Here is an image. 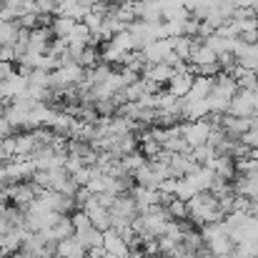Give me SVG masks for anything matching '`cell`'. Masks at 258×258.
<instances>
[{
    "label": "cell",
    "mask_w": 258,
    "mask_h": 258,
    "mask_svg": "<svg viewBox=\"0 0 258 258\" xmlns=\"http://www.w3.org/2000/svg\"><path fill=\"white\" fill-rule=\"evenodd\" d=\"M223 208H221V201L211 193V190H203L198 193L196 198L188 201V218L198 226H206V223H218L223 221Z\"/></svg>",
    "instance_id": "6da1fadb"
},
{
    "label": "cell",
    "mask_w": 258,
    "mask_h": 258,
    "mask_svg": "<svg viewBox=\"0 0 258 258\" xmlns=\"http://www.w3.org/2000/svg\"><path fill=\"white\" fill-rule=\"evenodd\" d=\"M71 218H73V226H76V238L86 246L88 251L103 246V231H98V228L90 223L86 211H78V213H73Z\"/></svg>",
    "instance_id": "7a4b0ae2"
},
{
    "label": "cell",
    "mask_w": 258,
    "mask_h": 258,
    "mask_svg": "<svg viewBox=\"0 0 258 258\" xmlns=\"http://www.w3.org/2000/svg\"><path fill=\"white\" fill-rule=\"evenodd\" d=\"M35 173V166L30 158H13L8 163L0 166V175L8 185H15V183H25L28 178H33Z\"/></svg>",
    "instance_id": "3957f363"
},
{
    "label": "cell",
    "mask_w": 258,
    "mask_h": 258,
    "mask_svg": "<svg viewBox=\"0 0 258 258\" xmlns=\"http://www.w3.org/2000/svg\"><path fill=\"white\" fill-rule=\"evenodd\" d=\"M213 133V125L208 120H185L180 125V136L185 138V143L193 148H201V146H208V138Z\"/></svg>",
    "instance_id": "277c9868"
},
{
    "label": "cell",
    "mask_w": 258,
    "mask_h": 258,
    "mask_svg": "<svg viewBox=\"0 0 258 258\" xmlns=\"http://www.w3.org/2000/svg\"><path fill=\"white\" fill-rule=\"evenodd\" d=\"M33 166L35 171H55V168H66L68 161V151H53V148H40L33 153Z\"/></svg>",
    "instance_id": "5b68a950"
},
{
    "label": "cell",
    "mask_w": 258,
    "mask_h": 258,
    "mask_svg": "<svg viewBox=\"0 0 258 258\" xmlns=\"http://www.w3.org/2000/svg\"><path fill=\"white\" fill-rule=\"evenodd\" d=\"M8 196H10V201H13L18 208L28 211V208L35 203V198L40 196V188H38L35 183H15V185L8 188Z\"/></svg>",
    "instance_id": "8992f818"
},
{
    "label": "cell",
    "mask_w": 258,
    "mask_h": 258,
    "mask_svg": "<svg viewBox=\"0 0 258 258\" xmlns=\"http://www.w3.org/2000/svg\"><path fill=\"white\" fill-rule=\"evenodd\" d=\"M83 211L88 213L90 223H93L98 231H108V228H113V216H110V211L103 208V206H98L95 196H90L86 203H83Z\"/></svg>",
    "instance_id": "52a82bcc"
},
{
    "label": "cell",
    "mask_w": 258,
    "mask_h": 258,
    "mask_svg": "<svg viewBox=\"0 0 258 258\" xmlns=\"http://www.w3.org/2000/svg\"><path fill=\"white\" fill-rule=\"evenodd\" d=\"M143 58L148 66H158V63H168L173 58V45H171V38L166 40H156L151 43L148 48H143Z\"/></svg>",
    "instance_id": "ba28073f"
},
{
    "label": "cell",
    "mask_w": 258,
    "mask_h": 258,
    "mask_svg": "<svg viewBox=\"0 0 258 258\" xmlns=\"http://www.w3.org/2000/svg\"><path fill=\"white\" fill-rule=\"evenodd\" d=\"M213 98H221V100H233L238 95V81L231 76V73H218L213 78Z\"/></svg>",
    "instance_id": "9c48e42d"
},
{
    "label": "cell",
    "mask_w": 258,
    "mask_h": 258,
    "mask_svg": "<svg viewBox=\"0 0 258 258\" xmlns=\"http://www.w3.org/2000/svg\"><path fill=\"white\" fill-rule=\"evenodd\" d=\"M221 128L226 131V136H228V138L241 141V138L251 131V118H238V115L226 113V115L221 118Z\"/></svg>",
    "instance_id": "30bf717a"
},
{
    "label": "cell",
    "mask_w": 258,
    "mask_h": 258,
    "mask_svg": "<svg viewBox=\"0 0 258 258\" xmlns=\"http://www.w3.org/2000/svg\"><path fill=\"white\" fill-rule=\"evenodd\" d=\"M233 55H236V60H238V68H243V71H256L258 73V43L256 45H248V43L238 40Z\"/></svg>",
    "instance_id": "8fae6325"
},
{
    "label": "cell",
    "mask_w": 258,
    "mask_h": 258,
    "mask_svg": "<svg viewBox=\"0 0 258 258\" xmlns=\"http://www.w3.org/2000/svg\"><path fill=\"white\" fill-rule=\"evenodd\" d=\"M103 248H105L108 253L118 256V258H128V253H131V246L120 238V233H118L115 228L103 231Z\"/></svg>",
    "instance_id": "7c38bea8"
},
{
    "label": "cell",
    "mask_w": 258,
    "mask_h": 258,
    "mask_svg": "<svg viewBox=\"0 0 258 258\" xmlns=\"http://www.w3.org/2000/svg\"><path fill=\"white\" fill-rule=\"evenodd\" d=\"M28 233H30L28 228H13V231H8L5 236H0V251H3L5 256L18 253V251L23 248V241H25Z\"/></svg>",
    "instance_id": "4fadbf2b"
},
{
    "label": "cell",
    "mask_w": 258,
    "mask_h": 258,
    "mask_svg": "<svg viewBox=\"0 0 258 258\" xmlns=\"http://www.w3.org/2000/svg\"><path fill=\"white\" fill-rule=\"evenodd\" d=\"M168 166H171L173 178H185V175H190V173L198 168V163L190 158V153H171Z\"/></svg>",
    "instance_id": "5bb4252c"
},
{
    "label": "cell",
    "mask_w": 258,
    "mask_h": 258,
    "mask_svg": "<svg viewBox=\"0 0 258 258\" xmlns=\"http://www.w3.org/2000/svg\"><path fill=\"white\" fill-rule=\"evenodd\" d=\"M213 63H218V55L206 45V43H196V48H193V53H190V66H193V76L198 73V68H206V66H213Z\"/></svg>",
    "instance_id": "9a60e30c"
},
{
    "label": "cell",
    "mask_w": 258,
    "mask_h": 258,
    "mask_svg": "<svg viewBox=\"0 0 258 258\" xmlns=\"http://www.w3.org/2000/svg\"><path fill=\"white\" fill-rule=\"evenodd\" d=\"M208 115H211L208 98H206V100L183 98V118H185V120H208Z\"/></svg>",
    "instance_id": "2e32d148"
},
{
    "label": "cell",
    "mask_w": 258,
    "mask_h": 258,
    "mask_svg": "<svg viewBox=\"0 0 258 258\" xmlns=\"http://www.w3.org/2000/svg\"><path fill=\"white\" fill-rule=\"evenodd\" d=\"M193 81H196V76H190V73H175L171 78V83H168V93H171L173 98H178V100H183V98H188L190 95V88H193Z\"/></svg>",
    "instance_id": "e0dca14e"
},
{
    "label": "cell",
    "mask_w": 258,
    "mask_h": 258,
    "mask_svg": "<svg viewBox=\"0 0 258 258\" xmlns=\"http://www.w3.org/2000/svg\"><path fill=\"white\" fill-rule=\"evenodd\" d=\"M76 123H78V118H73V115L66 113V110H58L55 118H53V123H50V131H53L55 136H60V138H71Z\"/></svg>",
    "instance_id": "ac0fdd59"
},
{
    "label": "cell",
    "mask_w": 258,
    "mask_h": 258,
    "mask_svg": "<svg viewBox=\"0 0 258 258\" xmlns=\"http://www.w3.org/2000/svg\"><path fill=\"white\" fill-rule=\"evenodd\" d=\"M173 76H175V71H173V66H168V63L148 66V68L143 71V78H146V81H153V83H158V86H168Z\"/></svg>",
    "instance_id": "d6986e66"
},
{
    "label": "cell",
    "mask_w": 258,
    "mask_h": 258,
    "mask_svg": "<svg viewBox=\"0 0 258 258\" xmlns=\"http://www.w3.org/2000/svg\"><path fill=\"white\" fill-rule=\"evenodd\" d=\"M0 90H3V95L8 98V100H15L18 95H23V93H28V78L25 76H20L18 71L0 86Z\"/></svg>",
    "instance_id": "ffe728a7"
},
{
    "label": "cell",
    "mask_w": 258,
    "mask_h": 258,
    "mask_svg": "<svg viewBox=\"0 0 258 258\" xmlns=\"http://www.w3.org/2000/svg\"><path fill=\"white\" fill-rule=\"evenodd\" d=\"M35 151H38V141H35L33 131L15 136V158H33Z\"/></svg>",
    "instance_id": "44dd1931"
},
{
    "label": "cell",
    "mask_w": 258,
    "mask_h": 258,
    "mask_svg": "<svg viewBox=\"0 0 258 258\" xmlns=\"http://www.w3.org/2000/svg\"><path fill=\"white\" fill-rule=\"evenodd\" d=\"M58 258H88V248L76 236H71L58 243Z\"/></svg>",
    "instance_id": "7402d4cb"
},
{
    "label": "cell",
    "mask_w": 258,
    "mask_h": 258,
    "mask_svg": "<svg viewBox=\"0 0 258 258\" xmlns=\"http://www.w3.org/2000/svg\"><path fill=\"white\" fill-rule=\"evenodd\" d=\"M133 178H136V183H138V185H146V188H153V190H161V185L166 183V180L156 173V168L151 166V161H148L141 171L136 173Z\"/></svg>",
    "instance_id": "603a6c76"
},
{
    "label": "cell",
    "mask_w": 258,
    "mask_h": 258,
    "mask_svg": "<svg viewBox=\"0 0 258 258\" xmlns=\"http://www.w3.org/2000/svg\"><path fill=\"white\" fill-rule=\"evenodd\" d=\"M208 168H213V173H216L218 178L231 180V178L236 175V158H233V156H216Z\"/></svg>",
    "instance_id": "cb8c5ba5"
},
{
    "label": "cell",
    "mask_w": 258,
    "mask_h": 258,
    "mask_svg": "<svg viewBox=\"0 0 258 258\" xmlns=\"http://www.w3.org/2000/svg\"><path fill=\"white\" fill-rule=\"evenodd\" d=\"M193 183H196V188H198V193H203V190H211L213 188V183H216V173H213V168H208V166H198L196 171L188 175Z\"/></svg>",
    "instance_id": "d4e9b609"
},
{
    "label": "cell",
    "mask_w": 258,
    "mask_h": 258,
    "mask_svg": "<svg viewBox=\"0 0 258 258\" xmlns=\"http://www.w3.org/2000/svg\"><path fill=\"white\" fill-rule=\"evenodd\" d=\"M196 196H198V188H196V183H193L188 175H185V178H175V183H173V198L188 203V201L196 198Z\"/></svg>",
    "instance_id": "484cf974"
},
{
    "label": "cell",
    "mask_w": 258,
    "mask_h": 258,
    "mask_svg": "<svg viewBox=\"0 0 258 258\" xmlns=\"http://www.w3.org/2000/svg\"><path fill=\"white\" fill-rule=\"evenodd\" d=\"M196 38H188V35H180V38H171V45H173V53L180 58V60H185V63H190V53H193V48H196Z\"/></svg>",
    "instance_id": "4316f807"
},
{
    "label": "cell",
    "mask_w": 258,
    "mask_h": 258,
    "mask_svg": "<svg viewBox=\"0 0 258 258\" xmlns=\"http://www.w3.org/2000/svg\"><path fill=\"white\" fill-rule=\"evenodd\" d=\"M211 93H213V78H208V76H196L188 98H190V100H206V98H211Z\"/></svg>",
    "instance_id": "83f0119b"
},
{
    "label": "cell",
    "mask_w": 258,
    "mask_h": 258,
    "mask_svg": "<svg viewBox=\"0 0 258 258\" xmlns=\"http://www.w3.org/2000/svg\"><path fill=\"white\" fill-rule=\"evenodd\" d=\"M73 28H76V20H73V18H66V15H53V20H50V30H53V35H55V38L68 40V35L73 33Z\"/></svg>",
    "instance_id": "f1b7e54d"
},
{
    "label": "cell",
    "mask_w": 258,
    "mask_h": 258,
    "mask_svg": "<svg viewBox=\"0 0 258 258\" xmlns=\"http://www.w3.org/2000/svg\"><path fill=\"white\" fill-rule=\"evenodd\" d=\"M28 110H20L18 105H13V103H8L5 105V118L10 120V125L13 128H25L28 131Z\"/></svg>",
    "instance_id": "f546056e"
},
{
    "label": "cell",
    "mask_w": 258,
    "mask_h": 258,
    "mask_svg": "<svg viewBox=\"0 0 258 258\" xmlns=\"http://www.w3.org/2000/svg\"><path fill=\"white\" fill-rule=\"evenodd\" d=\"M148 163V158L141 153V151H136V153H131V156H125V158H120V166L125 168V171L131 173V175H136V173L141 171L143 166Z\"/></svg>",
    "instance_id": "4dcf8cb0"
},
{
    "label": "cell",
    "mask_w": 258,
    "mask_h": 258,
    "mask_svg": "<svg viewBox=\"0 0 258 258\" xmlns=\"http://www.w3.org/2000/svg\"><path fill=\"white\" fill-rule=\"evenodd\" d=\"M110 45H113V48H118V50H123V53H133V50H138V45H136V38L131 35V30H123V33H118V35L110 40Z\"/></svg>",
    "instance_id": "1f68e13d"
},
{
    "label": "cell",
    "mask_w": 258,
    "mask_h": 258,
    "mask_svg": "<svg viewBox=\"0 0 258 258\" xmlns=\"http://www.w3.org/2000/svg\"><path fill=\"white\" fill-rule=\"evenodd\" d=\"M100 63H103V58H100V50H98L95 45H88L86 50L81 53V58H78V66H83L86 71L95 68V66H100Z\"/></svg>",
    "instance_id": "d6a6232c"
},
{
    "label": "cell",
    "mask_w": 258,
    "mask_h": 258,
    "mask_svg": "<svg viewBox=\"0 0 258 258\" xmlns=\"http://www.w3.org/2000/svg\"><path fill=\"white\" fill-rule=\"evenodd\" d=\"M18 35H20L18 23H3V20H0V48H3V45H13V43L18 40Z\"/></svg>",
    "instance_id": "836d02e7"
},
{
    "label": "cell",
    "mask_w": 258,
    "mask_h": 258,
    "mask_svg": "<svg viewBox=\"0 0 258 258\" xmlns=\"http://www.w3.org/2000/svg\"><path fill=\"white\" fill-rule=\"evenodd\" d=\"M218 153L213 151V146H201V148H193L190 151V158L198 163V166H211V161L216 158Z\"/></svg>",
    "instance_id": "e575fe53"
},
{
    "label": "cell",
    "mask_w": 258,
    "mask_h": 258,
    "mask_svg": "<svg viewBox=\"0 0 258 258\" xmlns=\"http://www.w3.org/2000/svg\"><path fill=\"white\" fill-rule=\"evenodd\" d=\"M166 211L171 213L173 221H185V218H188V203H183V201H178V198H171V201H168Z\"/></svg>",
    "instance_id": "d590c367"
},
{
    "label": "cell",
    "mask_w": 258,
    "mask_h": 258,
    "mask_svg": "<svg viewBox=\"0 0 258 258\" xmlns=\"http://www.w3.org/2000/svg\"><path fill=\"white\" fill-rule=\"evenodd\" d=\"M28 86L50 88V73H48V71H40V68H35V71L28 76Z\"/></svg>",
    "instance_id": "8d00e7d4"
},
{
    "label": "cell",
    "mask_w": 258,
    "mask_h": 258,
    "mask_svg": "<svg viewBox=\"0 0 258 258\" xmlns=\"http://www.w3.org/2000/svg\"><path fill=\"white\" fill-rule=\"evenodd\" d=\"M163 151H166V153H190V146L185 143L183 136H175V138H171V141L163 146Z\"/></svg>",
    "instance_id": "74e56055"
},
{
    "label": "cell",
    "mask_w": 258,
    "mask_h": 258,
    "mask_svg": "<svg viewBox=\"0 0 258 258\" xmlns=\"http://www.w3.org/2000/svg\"><path fill=\"white\" fill-rule=\"evenodd\" d=\"M81 168H86V161H81V158H76V156H68V161H66V171L71 173V175H76Z\"/></svg>",
    "instance_id": "f35d334b"
},
{
    "label": "cell",
    "mask_w": 258,
    "mask_h": 258,
    "mask_svg": "<svg viewBox=\"0 0 258 258\" xmlns=\"http://www.w3.org/2000/svg\"><path fill=\"white\" fill-rule=\"evenodd\" d=\"M198 28H201V20L190 15V18L185 20V33H183V35H188V38H198Z\"/></svg>",
    "instance_id": "ab89813d"
},
{
    "label": "cell",
    "mask_w": 258,
    "mask_h": 258,
    "mask_svg": "<svg viewBox=\"0 0 258 258\" xmlns=\"http://www.w3.org/2000/svg\"><path fill=\"white\" fill-rule=\"evenodd\" d=\"M18 55H15V48L13 45H3L0 48V63H15Z\"/></svg>",
    "instance_id": "60d3db41"
},
{
    "label": "cell",
    "mask_w": 258,
    "mask_h": 258,
    "mask_svg": "<svg viewBox=\"0 0 258 258\" xmlns=\"http://www.w3.org/2000/svg\"><path fill=\"white\" fill-rule=\"evenodd\" d=\"M10 131H13V125H10V120L5 118V110L0 108V141L10 138Z\"/></svg>",
    "instance_id": "b9f144b4"
},
{
    "label": "cell",
    "mask_w": 258,
    "mask_h": 258,
    "mask_svg": "<svg viewBox=\"0 0 258 258\" xmlns=\"http://www.w3.org/2000/svg\"><path fill=\"white\" fill-rule=\"evenodd\" d=\"M13 73H15V71H13V63H0V86H3Z\"/></svg>",
    "instance_id": "7bdbcfd3"
},
{
    "label": "cell",
    "mask_w": 258,
    "mask_h": 258,
    "mask_svg": "<svg viewBox=\"0 0 258 258\" xmlns=\"http://www.w3.org/2000/svg\"><path fill=\"white\" fill-rule=\"evenodd\" d=\"M8 231H13V226H10L8 218H5V206H0V236H5Z\"/></svg>",
    "instance_id": "ee69618b"
},
{
    "label": "cell",
    "mask_w": 258,
    "mask_h": 258,
    "mask_svg": "<svg viewBox=\"0 0 258 258\" xmlns=\"http://www.w3.org/2000/svg\"><path fill=\"white\" fill-rule=\"evenodd\" d=\"M233 5L241 10V8H248V5H251V0H233Z\"/></svg>",
    "instance_id": "f6af8a7d"
},
{
    "label": "cell",
    "mask_w": 258,
    "mask_h": 258,
    "mask_svg": "<svg viewBox=\"0 0 258 258\" xmlns=\"http://www.w3.org/2000/svg\"><path fill=\"white\" fill-rule=\"evenodd\" d=\"M8 258H33V256L25 253V251H18V253H13V256H8Z\"/></svg>",
    "instance_id": "bcb514c9"
},
{
    "label": "cell",
    "mask_w": 258,
    "mask_h": 258,
    "mask_svg": "<svg viewBox=\"0 0 258 258\" xmlns=\"http://www.w3.org/2000/svg\"><path fill=\"white\" fill-rule=\"evenodd\" d=\"M248 8H251V10L258 15V0H251V5H248Z\"/></svg>",
    "instance_id": "7dc6e473"
},
{
    "label": "cell",
    "mask_w": 258,
    "mask_h": 258,
    "mask_svg": "<svg viewBox=\"0 0 258 258\" xmlns=\"http://www.w3.org/2000/svg\"><path fill=\"white\" fill-rule=\"evenodd\" d=\"M228 258H246V256H243V253H238V251H233V253H231Z\"/></svg>",
    "instance_id": "c3c4849f"
},
{
    "label": "cell",
    "mask_w": 258,
    "mask_h": 258,
    "mask_svg": "<svg viewBox=\"0 0 258 258\" xmlns=\"http://www.w3.org/2000/svg\"><path fill=\"white\" fill-rule=\"evenodd\" d=\"M5 185H8V183H5V180H3V175H0V193L5 190Z\"/></svg>",
    "instance_id": "681fc988"
},
{
    "label": "cell",
    "mask_w": 258,
    "mask_h": 258,
    "mask_svg": "<svg viewBox=\"0 0 258 258\" xmlns=\"http://www.w3.org/2000/svg\"><path fill=\"white\" fill-rule=\"evenodd\" d=\"M105 3H118L120 5V3H128V0H105Z\"/></svg>",
    "instance_id": "f907efd6"
},
{
    "label": "cell",
    "mask_w": 258,
    "mask_h": 258,
    "mask_svg": "<svg viewBox=\"0 0 258 258\" xmlns=\"http://www.w3.org/2000/svg\"><path fill=\"white\" fill-rule=\"evenodd\" d=\"M0 258H5V253H3V251H0Z\"/></svg>",
    "instance_id": "816d5d0a"
},
{
    "label": "cell",
    "mask_w": 258,
    "mask_h": 258,
    "mask_svg": "<svg viewBox=\"0 0 258 258\" xmlns=\"http://www.w3.org/2000/svg\"><path fill=\"white\" fill-rule=\"evenodd\" d=\"M253 118H256V120H258V110H256V115H253Z\"/></svg>",
    "instance_id": "f5cc1de1"
}]
</instances>
